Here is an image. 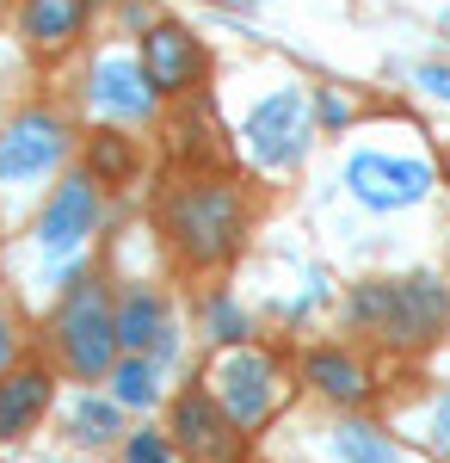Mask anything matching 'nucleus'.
Returning <instances> with one entry per match:
<instances>
[{
  "mask_svg": "<svg viewBox=\"0 0 450 463\" xmlns=\"http://www.w3.org/2000/svg\"><path fill=\"white\" fill-rule=\"evenodd\" d=\"M346 321L382 346H432L450 327V285L438 272H408V279H364L346 297Z\"/></svg>",
  "mask_w": 450,
  "mask_h": 463,
  "instance_id": "nucleus-1",
  "label": "nucleus"
},
{
  "mask_svg": "<svg viewBox=\"0 0 450 463\" xmlns=\"http://www.w3.org/2000/svg\"><path fill=\"white\" fill-rule=\"evenodd\" d=\"M161 229H167V241L185 266H222L247 241V192L216 174L179 179L161 204Z\"/></svg>",
  "mask_w": 450,
  "mask_h": 463,
  "instance_id": "nucleus-2",
  "label": "nucleus"
},
{
  "mask_svg": "<svg viewBox=\"0 0 450 463\" xmlns=\"http://www.w3.org/2000/svg\"><path fill=\"white\" fill-rule=\"evenodd\" d=\"M56 346H62V364H69L80 383H111L117 371V303L105 297L99 279H74L62 309H56Z\"/></svg>",
  "mask_w": 450,
  "mask_h": 463,
  "instance_id": "nucleus-3",
  "label": "nucleus"
},
{
  "mask_svg": "<svg viewBox=\"0 0 450 463\" xmlns=\"http://www.w3.org/2000/svg\"><path fill=\"white\" fill-rule=\"evenodd\" d=\"M241 137H247V155H253L259 167H296L314 143L309 87H277V93H266L259 106L247 111Z\"/></svg>",
  "mask_w": 450,
  "mask_h": 463,
  "instance_id": "nucleus-4",
  "label": "nucleus"
},
{
  "mask_svg": "<svg viewBox=\"0 0 450 463\" xmlns=\"http://www.w3.org/2000/svg\"><path fill=\"white\" fill-rule=\"evenodd\" d=\"M204 390L216 395V408H222L235 427L253 432V427H266V414L277 408V364H272V353H259V346H229V353H216Z\"/></svg>",
  "mask_w": 450,
  "mask_h": 463,
  "instance_id": "nucleus-5",
  "label": "nucleus"
},
{
  "mask_svg": "<svg viewBox=\"0 0 450 463\" xmlns=\"http://www.w3.org/2000/svg\"><path fill=\"white\" fill-rule=\"evenodd\" d=\"M346 185L352 198L364 204V211H414L419 198L438 185L432 174V161H419V155H377V148H364V155H352L346 161Z\"/></svg>",
  "mask_w": 450,
  "mask_h": 463,
  "instance_id": "nucleus-6",
  "label": "nucleus"
},
{
  "mask_svg": "<svg viewBox=\"0 0 450 463\" xmlns=\"http://www.w3.org/2000/svg\"><path fill=\"white\" fill-rule=\"evenodd\" d=\"M99 229V179L93 174H62L56 192L43 198V211L32 222V241L43 260H74Z\"/></svg>",
  "mask_w": 450,
  "mask_h": 463,
  "instance_id": "nucleus-7",
  "label": "nucleus"
},
{
  "mask_svg": "<svg viewBox=\"0 0 450 463\" xmlns=\"http://www.w3.org/2000/svg\"><path fill=\"white\" fill-rule=\"evenodd\" d=\"M167 432H173V451H185L192 463H241L247 432L216 408L210 390H179L167 408Z\"/></svg>",
  "mask_w": 450,
  "mask_h": 463,
  "instance_id": "nucleus-8",
  "label": "nucleus"
},
{
  "mask_svg": "<svg viewBox=\"0 0 450 463\" xmlns=\"http://www.w3.org/2000/svg\"><path fill=\"white\" fill-rule=\"evenodd\" d=\"M69 155V124L56 111H19L6 130H0V185H25V179H43L50 167H62Z\"/></svg>",
  "mask_w": 450,
  "mask_h": 463,
  "instance_id": "nucleus-9",
  "label": "nucleus"
},
{
  "mask_svg": "<svg viewBox=\"0 0 450 463\" xmlns=\"http://www.w3.org/2000/svg\"><path fill=\"white\" fill-rule=\"evenodd\" d=\"M161 106V93H155V80L142 74V62L130 50H111L93 62L87 74V111H99V118H117V124H148Z\"/></svg>",
  "mask_w": 450,
  "mask_h": 463,
  "instance_id": "nucleus-10",
  "label": "nucleus"
},
{
  "mask_svg": "<svg viewBox=\"0 0 450 463\" xmlns=\"http://www.w3.org/2000/svg\"><path fill=\"white\" fill-rule=\"evenodd\" d=\"M136 62H142V74L155 80L161 99H179V93H192V87L204 80V43L185 32L179 19H161L155 32H142Z\"/></svg>",
  "mask_w": 450,
  "mask_h": 463,
  "instance_id": "nucleus-11",
  "label": "nucleus"
},
{
  "mask_svg": "<svg viewBox=\"0 0 450 463\" xmlns=\"http://www.w3.org/2000/svg\"><path fill=\"white\" fill-rule=\"evenodd\" d=\"M173 309H167V297L155 285H130L124 297H117V346L136 358H155V364H167L173 358Z\"/></svg>",
  "mask_w": 450,
  "mask_h": 463,
  "instance_id": "nucleus-12",
  "label": "nucleus"
},
{
  "mask_svg": "<svg viewBox=\"0 0 450 463\" xmlns=\"http://www.w3.org/2000/svg\"><path fill=\"white\" fill-rule=\"evenodd\" d=\"M87 13H93V0H19V37L37 56H62L80 43Z\"/></svg>",
  "mask_w": 450,
  "mask_h": 463,
  "instance_id": "nucleus-13",
  "label": "nucleus"
},
{
  "mask_svg": "<svg viewBox=\"0 0 450 463\" xmlns=\"http://www.w3.org/2000/svg\"><path fill=\"white\" fill-rule=\"evenodd\" d=\"M50 395H56V377H50L43 364H19V371H6V377H0V445L25 439V432L43 420Z\"/></svg>",
  "mask_w": 450,
  "mask_h": 463,
  "instance_id": "nucleus-14",
  "label": "nucleus"
},
{
  "mask_svg": "<svg viewBox=\"0 0 450 463\" xmlns=\"http://www.w3.org/2000/svg\"><path fill=\"white\" fill-rule=\"evenodd\" d=\"M303 383H309L314 395H327V402H340V408H358V402L370 395V371L352 353H340V346H314V353L303 358Z\"/></svg>",
  "mask_w": 450,
  "mask_h": 463,
  "instance_id": "nucleus-15",
  "label": "nucleus"
},
{
  "mask_svg": "<svg viewBox=\"0 0 450 463\" xmlns=\"http://www.w3.org/2000/svg\"><path fill=\"white\" fill-rule=\"evenodd\" d=\"M327 451H333L340 463H408L401 439H395V432H382L377 420H340L333 439H327Z\"/></svg>",
  "mask_w": 450,
  "mask_h": 463,
  "instance_id": "nucleus-16",
  "label": "nucleus"
},
{
  "mask_svg": "<svg viewBox=\"0 0 450 463\" xmlns=\"http://www.w3.org/2000/svg\"><path fill=\"white\" fill-rule=\"evenodd\" d=\"M69 439L74 445H117V439H130V432H124V408H117L111 395L87 390L69 414Z\"/></svg>",
  "mask_w": 450,
  "mask_h": 463,
  "instance_id": "nucleus-17",
  "label": "nucleus"
},
{
  "mask_svg": "<svg viewBox=\"0 0 450 463\" xmlns=\"http://www.w3.org/2000/svg\"><path fill=\"white\" fill-rule=\"evenodd\" d=\"M111 402H117V408H136V414L161 408V364H155V358L124 353V358H117V371H111Z\"/></svg>",
  "mask_w": 450,
  "mask_h": 463,
  "instance_id": "nucleus-18",
  "label": "nucleus"
},
{
  "mask_svg": "<svg viewBox=\"0 0 450 463\" xmlns=\"http://www.w3.org/2000/svg\"><path fill=\"white\" fill-rule=\"evenodd\" d=\"M210 334H216V346L229 353V346H247L253 321H247V309L235 303V297H216V303H210Z\"/></svg>",
  "mask_w": 450,
  "mask_h": 463,
  "instance_id": "nucleus-19",
  "label": "nucleus"
},
{
  "mask_svg": "<svg viewBox=\"0 0 450 463\" xmlns=\"http://www.w3.org/2000/svg\"><path fill=\"white\" fill-rule=\"evenodd\" d=\"M87 174L99 179H124L130 174V143H124V137H111V130H105V137H93V167H87Z\"/></svg>",
  "mask_w": 450,
  "mask_h": 463,
  "instance_id": "nucleus-20",
  "label": "nucleus"
},
{
  "mask_svg": "<svg viewBox=\"0 0 450 463\" xmlns=\"http://www.w3.org/2000/svg\"><path fill=\"white\" fill-rule=\"evenodd\" d=\"M124 463H179V451H173V439H167V432L142 427V432L124 439Z\"/></svg>",
  "mask_w": 450,
  "mask_h": 463,
  "instance_id": "nucleus-21",
  "label": "nucleus"
},
{
  "mask_svg": "<svg viewBox=\"0 0 450 463\" xmlns=\"http://www.w3.org/2000/svg\"><path fill=\"white\" fill-rule=\"evenodd\" d=\"M426 445H432L438 458H450V383L438 390V402H432V420H426Z\"/></svg>",
  "mask_w": 450,
  "mask_h": 463,
  "instance_id": "nucleus-22",
  "label": "nucleus"
},
{
  "mask_svg": "<svg viewBox=\"0 0 450 463\" xmlns=\"http://www.w3.org/2000/svg\"><path fill=\"white\" fill-rule=\"evenodd\" d=\"M314 118H321L327 130H346V124H352V99H346V93H333V87H327V93L314 99Z\"/></svg>",
  "mask_w": 450,
  "mask_h": 463,
  "instance_id": "nucleus-23",
  "label": "nucleus"
},
{
  "mask_svg": "<svg viewBox=\"0 0 450 463\" xmlns=\"http://www.w3.org/2000/svg\"><path fill=\"white\" fill-rule=\"evenodd\" d=\"M419 87L438 93V99H450V62H419Z\"/></svg>",
  "mask_w": 450,
  "mask_h": 463,
  "instance_id": "nucleus-24",
  "label": "nucleus"
},
{
  "mask_svg": "<svg viewBox=\"0 0 450 463\" xmlns=\"http://www.w3.org/2000/svg\"><path fill=\"white\" fill-rule=\"evenodd\" d=\"M6 371H19V334H13V321L0 316V377Z\"/></svg>",
  "mask_w": 450,
  "mask_h": 463,
  "instance_id": "nucleus-25",
  "label": "nucleus"
},
{
  "mask_svg": "<svg viewBox=\"0 0 450 463\" xmlns=\"http://www.w3.org/2000/svg\"><path fill=\"white\" fill-rule=\"evenodd\" d=\"M222 6H235V13H253V0H222Z\"/></svg>",
  "mask_w": 450,
  "mask_h": 463,
  "instance_id": "nucleus-26",
  "label": "nucleus"
}]
</instances>
